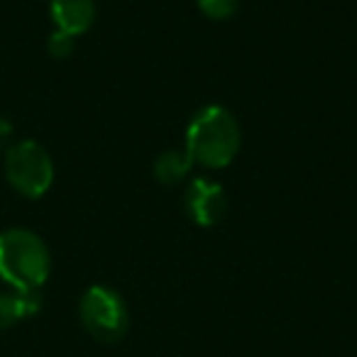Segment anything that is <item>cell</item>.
Listing matches in <instances>:
<instances>
[{"mask_svg":"<svg viewBox=\"0 0 357 357\" xmlns=\"http://www.w3.org/2000/svg\"><path fill=\"white\" fill-rule=\"evenodd\" d=\"M243 132L238 118L223 105H206L186 128V154L206 169H225L238 157Z\"/></svg>","mask_w":357,"mask_h":357,"instance_id":"obj_1","label":"cell"},{"mask_svg":"<svg viewBox=\"0 0 357 357\" xmlns=\"http://www.w3.org/2000/svg\"><path fill=\"white\" fill-rule=\"evenodd\" d=\"M50 269V250L40 235L25 228L0 233V279L15 291H40Z\"/></svg>","mask_w":357,"mask_h":357,"instance_id":"obj_2","label":"cell"},{"mask_svg":"<svg viewBox=\"0 0 357 357\" xmlns=\"http://www.w3.org/2000/svg\"><path fill=\"white\" fill-rule=\"evenodd\" d=\"M6 176L17 194L27 199H42L54 181V162L35 139H22L8 149Z\"/></svg>","mask_w":357,"mask_h":357,"instance_id":"obj_3","label":"cell"},{"mask_svg":"<svg viewBox=\"0 0 357 357\" xmlns=\"http://www.w3.org/2000/svg\"><path fill=\"white\" fill-rule=\"evenodd\" d=\"M81 323L100 342H115L128 333L130 311L125 298L110 287H91L81 298Z\"/></svg>","mask_w":357,"mask_h":357,"instance_id":"obj_4","label":"cell"},{"mask_svg":"<svg viewBox=\"0 0 357 357\" xmlns=\"http://www.w3.org/2000/svg\"><path fill=\"white\" fill-rule=\"evenodd\" d=\"M184 208L189 218L201 228L218 225L228 213V199L220 184L211 178H194L184 194Z\"/></svg>","mask_w":357,"mask_h":357,"instance_id":"obj_5","label":"cell"},{"mask_svg":"<svg viewBox=\"0 0 357 357\" xmlns=\"http://www.w3.org/2000/svg\"><path fill=\"white\" fill-rule=\"evenodd\" d=\"M52 20L56 30L71 37L89 32L96 22V3L93 0H52L50 6Z\"/></svg>","mask_w":357,"mask_h":357,"instance_id":"obj_6","label":"cell"},{"mask_svg":"<svg viewBox=\"0 0 357 357\" xmlns=\"http://www.w3.org/2000/svg\"><path fill=\"white\" fill-rule=\"evenodd\" d=\"M42 298L40 291H13L0 294V331L15 326L22 318H30L40 313Z\"/></svg>","mask_w":357,"mask_h":357,"instance_id":"obj_7","label":"cell"},{"mask_svg":"<svg viewBox=\"0 0 357 357\" xmlns=\"http://www.w3.org/2000/svg\"><path fill=\"white\" fill-rule=\"evenodd\" d=\"M191 169H194V162L186 154V149H167L162 152L157 159H154V178L164 186H176L181 184L184 178H189Z\"/></svg>","mask_w":357,"mask_h":357,"instance_id":"obj_8","label":"cell"},{"mask_svg":"<svg viewBox=\"0 0 357 357\" xmlns=\"http://www.w3.org/2000/svg\"><path fill=\"white\" fill-rule=\"evenodd\" d=\"M199 3V10L204 13L208 20L225 22L230 17H235L240 8V0H196Z\"/></svg>","mask_w":357,"mask_h":357,"instance_id":"obj_9","label":"cell"},{"mask_svg":"<svg viewBox=\"0 0 357 357\" xmlns=\"http://www.w3.org/2000/svg\"><path fill=\"white\" fill-rule=\"evenodd\" d=\"M74 47H76V37L66 35V32H59V30L52 32L50 40H47V50H50V54L54 56V59H66V56H71Z\"/></svg>","mask_w":357,"mask_h":357,"instance_id":"obj_10","label":"cell"},{"mask_svg":"<svg viewBox=\"0 0 357 357\" xmlns=\"http://www.w3.org/2000/svg\"><path fill=\"white\" fill-rule=\"evenodd\" d=\"M10 137H13V125L6 118H0V149L10 142Z\"/></svg>","mask_w":357,"mask_h":357,"instance_id":"obj_11","label":"cell"}]
</instances>
